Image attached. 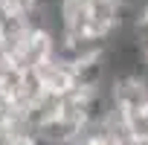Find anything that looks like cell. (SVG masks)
Returning <instances> with one entry per match:
<instances>
[{
    "instance_id": "cell-1",
    "label": "cell",
    "mask_w": 148,
    "mask_h": 145,
    "mask_svg": "<svg viewBox=\"0 0 148 145\" xmlns=\"http://www.w3.org/2000/svg\"><path fill=\"white\" fill-rule=\"evenodd\" d=\"M52 52H55V32L38 29V26H29V29L15 41V47L9 49V55H12V61H15V67H18L21 72H29L35 64H41V61L49 58Z\"/></svg>"
},
{
    "instance_id": "cell-2",
    "label": "cell",
    "mask_w": 148,
    "mask_h": 145,
    "mask_svg": "<svg viewBox=\"0 0 148 145\" xmlns=\"http://www.w3.org/2000/svg\"><path fill=\"white\" fill-rule=\"evenodd\" d=\"M29 72L41 81V87H44V90L64 93L67 87L76 84V67H73L67 58H61L58 52H52L49 58H44L41 64H35Z\"/></svg>"
},
{
    "instance_id": "cell-3",
    "label": "cell",
    "mask_w": 148,
    "mask_h": 145,
    "mask_svg": "<svg viewBox=\"0 0 148 145\" xmlns=\"http://www.w3.org/2000/svg\"><path fill=\"white\" fill-rule=\"evenodd\" d=\"M122 3H125V6H128V12H131V6L136 3V0H122Z\"/></svg>"
}]
</instances>
